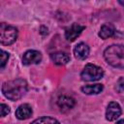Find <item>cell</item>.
<instances>
[{"instance_id": "1", "label": "cell", "mask_w": 124, "mask_h": 124, "mask_svg": "<svg viewBox=\"0 0 124 124\" xmlns=\"http://www.w3.org/2000/svg\"><path fill=\"white\" fill-rule=\"evenodd\" d=\"M28 90V84L23 78H16L13 80L5 81L2 84V93L3 95L11 100L17 101L21 99Z\"/></svg>"}, {"instance_id": "2", "label": "cell", "mask_w": 124, "mask_h": 124, "mask_svg": "<svg viewBox=\"0 0 124 124\" xmlns=\"http://www.w3.org/2000/svg\"><path fill=\"white\" fill-rule=\"evenodd\" d=\"M104 57L108 64L114 68L124 69V46L111 45L104 51Z\"/></svg>"}, {"instance_id": "3", "label": "cell", "mask_w": 124, "mask_h": 124, "mask_svg": "<svg viewBox=\"0 0 124 124\" xmlns=\"http://www.w3.org/2000/svg\"><path fill=\"white\" fill-rule=\"evenodd\" d=\"M18 31L15 26L2 22L0 24V43L4 46L12 45L17 38Z\"/></svg>"}, {"instance_id": "4", "label": "cell", "mask_w": 124, "mask_h": 124, "mask_svg": "<svg viewBox=\"0 0 124 124\" xmlns=\"http://www.w3.org/2000/svg\"><path fill=\"white\" fill-rule=\"evenodd\" d=\"M104 77V70L94 64H86L83 68L80 78L84 81H95L99 80Z\"/></svg>"}, {"instance_id": "5", "label": "cell", "mask_w": 124, "mask_h": 124, "mask_svg": "<svg viewBox=\"0 0 124 124\" xmlns=\"http://www.w3.org/2000/svg\"><path fill=\"white\" fill-rule=\"evenodd\" d=\"M84 29L85 26L80 25L78 23H73L65 29V38L67 39V41L73 42L81 34Z\"/></svg>"}, {"instance_id": "6", "label": "cell", "mask_w": 124, "mask_h": 124, "mask_svg": "<svg viewBox=\"0 0 124 124\" xmlns=\"http://www.w3.org/2000/svg\"><path fill=\"white\" fill-rule=\"evenodd\" d=\"M42 61V53L35 49H29L24 52L22 56L23 65H32L39 64Z\"/></svg>"}, {"instance_id": "7", "label": "cell", "mask_w": 124, "mask_h": 124, "mask_svg": "<svg viewBox=\"0 0 124 124\" xmlns=\"http://www.w3.org/2000/svg\"><path fill=\"white\" fill-rule=\"evenodd\" d=\"M122 113L121 107L116 102H110L106 109V118L108 121H114L116 120Z\"/></svg>"}, {"instance_id": "8", "label": "cell", "mask_w": 124, "mask_h": 124, "mask_svg": "<svg viewBox=\"0 0 124 124\" xmlns=\"http://www.w3.org/2000/svg\"><path fill=\"white\" fill-rule=\"evenodd\" d=\"M76 105V101L74 98L69 97V96H60L57 100V106L62 111H67L72 109Z\"/></svg>"}, {"instance_id": "9", "label": "cell", "mask_w": 124, "mask_h": 124, "mask_svg": "<svg viewBox=\"0 0 124 124\" xmlns=\"http://www.w3.org/2000/svg\"><path fill=\"white\" fill-rule=\"evenodd\" d=\"M89 46L85 43H79L74 48V54L76 58L79 60H84L85 58H87L89 55Z\"/></svg>"}, {"instance_id": "10", "label": "cell", "mask_w": 124, "mask_h": 124, "mask_svg": "<svg viewBox=\"0 0 124 124\" xmlns=\"http://www.w3.org/2000/svg\"><path fill=\"white\" fill-rule=\"evenodd\" d=\"M50 58L52 62L56 65L62 66L66 65L70 61V55L65 51H56L50 54Z\"/></svg>"}, {"instance_id": "11", "label": "cell", "mask_w": 124, "mask_h": 124, "mask_svg": "<svg viewBox=\"0 0 124 124\" xmlns=\"http://www.w3.org/2000/svg\"><path fill=\"white\" fill-rule=\"evenodd\" d=\"M32 108L28 104H22L20 105L16 110V116L19 120H25L28 119L32 115Z\"/></svg>"}, {"instance_id": "12", "label": "cell", "mask_w": 124, "mask_h": 124, "mask_svg": "<svg viewBox=\"0 0 124 124\" xmlns=\"http://www.w3.org/2000/svg\"><path fill=\"white\" fill-rule=\"evenodd\" d=\"M116 30H115V27L113 26V24L111 23H105L101 26V29L99 31V37L103 40H106V39H108L112 36H114Z\"/></svg>"}, {"instance_id": "13", "label": "cell", "mask_w": 124, "mask_h": 124, "mask_svg": "<svg viewBox=\"0 0 124 124\" xmlns=\"http://www.w3.org/2000/svg\"><path fill=\"white\" fill-rule=\"evenodd\" d=\"M104 89L103 84L96 83V84H89V85H84L81 87V91L86 94V95H97L101 93Z\"/></svg>"}, {"instance_id": "14", "label": "cell", "mask_w": 124, "mask_h": 124, "mask_svg": "<svg viewBox=\"0 0 124 124\" xmlns=\"http://www.w3.org/2000/svg\"><path fill=\"white\" fill-rule=\"evenodd\" d=\"M32 123H59V121L50 116H42L32 121Z\"/></svg>"}, {"instance_id": "15", "label": "cell", "mask_w": 124, "mask_h": 124, "mask_svg": "<svg viewBox=\"0 0 124 124\" xmlns=\"http://www.w3.org/2000/svg\"><path fill=\"white\" fill-rule=\"evenodd\" d=\"M9 57H10V54L5 51V50H1V69H4L5 65L7 64L8 60H9Z\"/></svg>"}, {"instance_id": "16", "label": "cell", "mask_w": 124, "mask_h": 124, "mask_svg": "<svg viewBox=\"0 0 124 124\" xmlns=\"http://www.w3.org/2000/svg\"><path fill=\"white\" fill-rule=\"evenodd\" d=\"M115 89L118 93H121L124 91V77H121L117 82H116V86H115Z\"/></svg>"}, {"instance_id": "17", "label": "cell", "mask_w": 124, "mask_h": 124, "mask_svg": "<svg viewBox=\"0 0 124 124\" xmlns=\"http://www.w3.org/2000/svg\"><path fill=\"white\" fill-rule=\"evenodd\" d=\"M9 112H10L9 106L8 105H5V104H1L0 105V114H1V117L6 116Z\"/></svg>"}, {"instance_id": "18", "label": "cell", "mask_w": 124, "mask_h": 124, "mask_svg": "<svg viewBox=\"0 0 124 124\" xmlns=\"http://www.w3.org/2000/svg\"><path fill=\"white\" fill-rule=\"evenodd\" d=\"M118 2L120 3V5H122L124 7V0H118Z\"/></svg>"}, {"instance_id": "19", "label": "cell", "mask_w": 124, "mask_h": 124, "mask_svg": "<svg viewBox=\"0 0 124 124\" xmlns=\"http://www.w3.org/2000/svg\"><path fill=\"white\" fill-rule=\"evenodd\" d=\"M117 123H124V120H119L117 121Z\"/></svg>"}]
</instances>
